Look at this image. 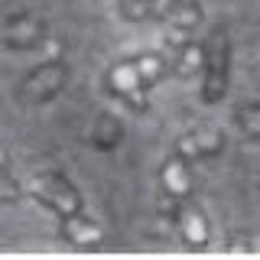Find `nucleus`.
Returning a JSON list of instances; mask_svg holds the SVG:
<instances>
[{
	"mask_svg": "<svg viewBox=\"0 0 260 260\" xmlns=\"http://www.w3.org/2000/svg\"><path fill=\"white\" fill-rule=\"evenodd\" d=\"M169 75V59L162 52H140V55H130V59L114 62L104 75V85L114 98L127 104L134 111H146V91L153 85Z\"/></svg>",
	"mask_w": 260,
	"mask_h": 260,
	"instance_id": "1",
	"label": "nucleus"
},
{
	"mask_svg": "<svg viewBox=\"0 0 260 260\" xmlns=\"http://www.w3.org/2000/svg\"><path fill=\"white\" fill-rule=\"evenodd\" d=\"M202 104H218L231 81V36L224 26H211L202 43Z\"/></svg>",
	"mask_w": 260,
	"mask_h": 260,
	"instance_id": "2",
	"label": "nucleus"
},
{
	"mask_svg": "<svg viewBox=\"0 0 260 260\" xmlns=\"http://www.w3.org/2000/svg\"><path fill=\"white\" fill-rule=\"evenodd\" d=\"M23 192H26L29 199H36L43 208H49L55 218L85 211V199H81V192L62 173H39V176H32L29 182L23 185Z\"/></svg>",
	"mask_w": 260,
	"mask_h": 260,
	"instance_id": "3",
	"label": "nucleus"
},
{
	"mask_svg": "<svg viewBox=\"0 0 260 260\" xmlns=\"http://www.w3.org/2000/svg\"><path fill=\"white\" fill-rule=\"evenodd\" d=\"M69 81V62L65 59H49L43 65H36L32 72H26V78L16 88V98L23 104H46L65 88Z\"/></svg>",
	"mask_w": 260,
	"mask_h": 260,
	"instance_id": "4",
	"label": "nucleus"
},
{
	"mask_svg": "<svg viewBox=\"0 0 260 260\" xmlns=\"http://www.w3.org/2000/svg\"><path fill=\"white\" fill-rule=\"evenodd\" d=\"M224 130L218 127H195L189 130V134H182L173 146V153H179V156L185 159H208V156H218V153L224 150Z\"/></svg>",
	"mask_w": 260,
	"mask_h": 260,
	"instance_id": "5",
	"label": "nucleus"
},
{
	"mask_svg": "<svg viewBox=\"0 0 260 260\" xmlns=\"http://www.w3.org/2000/svg\"><path fill=\"white\" fill-rule=\"evenodd\" d=\"M59 238L75 250H94V247L104 244V231H101L98 221H91V218L85 215V211H78V215L59 218Z\"/></svg>",
	"mask_w": 260,
	"mask_h": 260,
	"instance_id": "6",
	"label": "nucleus"
},
{
	"mask_svg": "<svg viewBox=\"0 0 260 260\" xmlns=\"http://www.w3.org/2000/svg\"><path fill=\"white\" fill-rule=\"evenodd\" d=\"M159 185L162 192L169 195L173 202H185L189 195L195 192V179H192V169H189V159L173 153L159 162Z\"/></svg>",
	"mask_w": 260,
	"mask_h": 260,
	"instance_id": "7",
	"label": "nucleus"
},
{
	"mask_svg": "<svg viewBox=\"0 0 260 260\" xmlns=\"http://www.w3.org/2000/svg\"><path fill=\"white\" fill-rule=\"evenodd\" d=\"M173 218H176V228H179V234H182V241L189 244V247H195V250L208 247V241H211V221H208V215L199 205L179 202Z\"/></svg>",
	"mask_w": 260,
	"mask_h": 260,
	"instance_id": "8",
	"label": "nucleus"
},
{
	"mask_svg": "<svg viewBox=\"0 0 260 260\" xmlns=\"http://www.w3.org/2000/svg\"><path fill=\"white\" fill-rule=\"evenodd\" d=\"M46 39V23L36 13H16L4 26V46L7 49H36Z\"/></svg>",
	"mask_w": 260,
	"mask_h": 260,
	"instance_id": "9",
	"label": "nucleus"
},
{
	"mask_svg": "<svg viewBox=\"0 0 260 260\" xmlns=\"http://www.w3.org/2000/svg\"><path fill=\"white\" fill-rule=\"evenodd\" d=\"M231 120L247 140L260 143V104H238V108L231 111Z\"/></svg>",
	"mask_w": 260,
	"mask_h": 260,
	"instance_id": "10",
	"label": "nucleus"
},
{
	"mask_svg": "<svg viewBox=\"0 0 260 260\" xmlns=\"http://www.w3.org/2000/svg\"><path fill=\"white\" fill-rule=\"evenodd\" d=\"M169 72H173V75H179V78H189V75H195V72H202V46L189 43V46H185L182 52L173 59Z\"/></svg>",
	"mask_w": 260,
	"mask_h": 260,
	"instance_id": "11",
	"label": "nucleus"
},
{
	"mask_svg": "<svg viewBox=\"0 0 260 260\" xmlns=\"http://www.w3.org/2000/svg\"><path fill=\"white\" fill-rule=\"evenodd\" d=\"M117 10L130 23L156 20V0H117Z\"/></svg>",
	"mask_w": 260,
	"mask_h": 260,
	"instance_id": "12",
	"label": "nucleus"
},
{
	"mask_svg": "<svg viewBox=\"0 0 260 260\" xmlns=\"http://www.w3.org/2000/svg\"><path fill=\"white\" fill-rule=\"evenodd\" d=\"M91 140L98 143V146H104V150H108V146H114L120 140V124L114 117H101L94 124V134H91Z\"/></svg>",
	"mask_w": 260,
	"mask_h": 260,
	"instance_id": "13",
	"label": "nucleus"
},
{
	"mask_svg": "<svg viewBox=\"0 0 260 260\" xmlns=\"http://www.w3.org/2000/svg\"><path fill=\"white\" fill-rule=\"evenodd\" d=\"M254 250V244L247 238H228L224 241V254H250Z\"/></svg>",
	"mask_w": 260,
	"mask_h": 260,
	"instance_id": "14",
	"label": "nucleus"
},
{
	"mask_svg": "<svg viewBox=\"0 0 260 260\" xmlns=\"http://www.w3.org/2000/svg\"><path fill=\"white\" fill-rule=\"evenodd\" d=\"M4 202H7V205H13V202H16V179L10 173V166L4 169Z\"/></svg>",
	"mask_w": 260,
	"mask_h": 260,
	"instance_id": "15",
	"label": "nucleus"
}]
</instances>
